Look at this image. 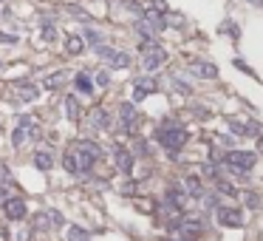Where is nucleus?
Segmentation results:
<instances>
[{
	"label": "nucleus",
	"instance_id": "obj_1",
	"mask_svg": "<svg viewBox=\"0 0 263 241\" xmlns=\"http://www.w3.org/2000/svg\"><path fill=\"white\" fill-rule=\"evenodd\" d=\"M99 159H102V148L97 142H91V139H80L74 148L65 150L62 165H65V170L71 176H88Z\"/></svg>",
	"mask_w": 263,
	"mask_h": 241
},
{
	"label": "nucleus",
	"instance_id": "obj_2",
	"mask_svg": "<svg viewBox=\"0 0 263 241\" xmlns=\"http://www.w3.org/2000/svg\"><path fill=\"white\" fill-rule=\"evenodd\" d=\"M187 139H190V130L184 128L181 122H176V119H164V122L156 128V142H159L173 159L181 154V148L187 145Z\"/></svg>",
	"mask_w": 263,
	"mask_h": 241
},
{
	"label": "nucleus",
	"instance_id": "obj_3",
	"mask_svg": "<svg viewBox=\"0 0 263 241\" xmlns=\"http://www.w3.org/2000/svg\"><path fill=\"white\" fill-rule=\"evenodd\" d=\"M221 165L227 167L232 176H238V179H249V173L257 165V156L252 150H227L221 156Z\"/></svg>",
	"mask_w": 263,
	"mask_h": 241
},
{
	"label": "nucleus",
	"instance_id": "obj_4",
	"mask_svg": "<svg viewBox=\"0 0 263 241\" xmlns=\"http://www.w3.org/2000/svg\"><path fill=\"white\" fill-rule=\"evenodd\" d=\"M167 62V51L159 43H141V68L145 71H156Z\"/></svg>",
	"mask_w": 263,
	"mask_h": 241
},
{
	"label": "nucleus",
	"instance_id": "obj_5",
	"mask_svg": "<svg viewBox=\"0 0 263 241\" xmlns=\"http://www.w3.org/2000/svg\"><path fill=\"white\" fill-rule=\"evenodd\" d=\"M97 54L102 57L110 68H128L130 65V54H128V51H116V49H110V46H97Z\"/></svg>",
	"mask_w": 263,
	"mask_h": 241
},
{
	"label": "nucleus",
	"instance_id": "obj_6",
	"mask_svg": "<svg viewBox=\"0 0 263 241\" xmlns=\"http://www.w3.org/2000/svg\"><path fill=\"white\" fill-rule=\"evenodd\" d=\"M119 128H122L125 134H133V130L139 128V114H136L133 102H122V105H119Z\"/></svg>",
	"mask_w": 263,
	"mask_h": 241
},
{
	"label": "nucleus",
	"instance_id": "obj_7",
	"mask_svg": "<svg viewBox=\"0 0 263 241\" xmlns=\"http://www.w3.org/2000/svg\"><path fill=\"white\" fill-rule=\"evenodd\" d=\"M215 216H218L221 227H244V210H241V207H229V204H224Z\"/></svg>",
	"mask_w": 263,
	"mask_h": 241
},
{
	"label": "nucleus",
	"instance_id": "obj_8",
	"mask_svg": "<svg viewBox=\"0 0 263 241\" xmlns=\"http://www.w3.org/2000/svg\"><path fill=\"white\" fill-rule=\"evenodd\" d=\"M3 216H6L9 222H23V218L29 216V207H26V202H23V199L12 196L6 204H3Z\"/></svg>",
	"mask_w": 263,
	"mask_h": 241
},
{
	"label": "nucleus",
	"instance_id": "obj_9",
	"mask_svg": "<svg viewBox=\"0 0 263 241\" xmlns=\"http://www.w3.org/2000/svg\"><path fill=\"white\" fill-rule=\"evenodd\" d=\"M153 91H159V82H156V77H139L133 85V102H141L145 97H150Z\"/></svg>",
	"mask_w": 263,
	"mask_h": 241
},
{
	"label": "nucleus",
	"instance_id": "obj_10",
	"mask_svg": "<svg viewBox=\"0 0 263 241\" xmlns=\"http://www.w3.org/2000/svg\"><path fill=\"white\" fill-rule=\"evenodd\" d=\"M113 162H116V167L122 170L125 176L133 173V154H130L128 148H122V145H113Z\"/></svg>",
	"mask_w": 263,
	"mask_h": 241
},
{
	"label": "nucleus",
	"instance_id": "obj_11",
	"mask_svg": "<svg viewBox=\"0 0 263 241\" xmlns=\"http://www.w3.org/2000/svg\"><path fill=\"white\" fill-rule=\"evenodd\" d=\"M190 74L204 77V80H215V77H218V68H215L212 62H207V60H193L190 62Z\"/></svg>",
	"mask_w": 263,
	"mask_h": 241
},
{
	"label": "nucleus",
	"instance_id": "obj_12",
	"mask_svg": "<svg viewBox=\"0 0 263 241\" xmlns=\"http://www.w3.org/2000/svg\"><path fill=\"white\" fill-rule=\"evenodd\" d=\"M110 114L105 111V108H93L91 111V128L93 130H110Z\"/></svg>",
	"mask_w": 263,
	"mask_h": 241
},
{
	"label": "nucleus",
	"instance_id": "obj_13",
	"mask_svg": "<svg viewBox=\"0 0 263 241\" xmlns=\"http://www.w3.org/2000/svg\"><path fill=\"white\" fill-rule=\"evenodd\" d=\"M184 190H187V196L204 199V185H201L198 176H187V179H184Z\"/></svg>",
	"mask_w": 263,
	"mask_h": 241
},
{
	"label": "nucleus",
	"instance_id": "obj_14",
	"mask_svg": "<svg viewBox=\"0 0 263 241\" xmlns=\"http://www.w3.org/2000/svg\"><path fill=\"white\" fill-rule=\"evenodd\" d=\"M34 167H37V170H43V173H45V170H51V167H54V156H51L49 150H37V154H34Z\"/></svg>",
	"mask_w": 263,
	"mask_h": 241
},
{
	"label": "nucleus",
	"instance_id": "obj_15",
	"mask_svg": "<svg viewBox=\"0 0 263 241\" xmlns=\"http://www.w3.org/2000/svg\"><path fill=\"white\" fill-rule=\"evenodd\" d=\"M65 49H68V54H82V49H85V37L71 34V37L65 40Z\"/></svg>",
	"mask_w": 263,
	"mask_h": 241
},
{
	"label": "nucleus",
	"instance_id": "obj_16",
	"mask_svg": "<svg viewBox=\"0 0 263 241\" xmlns=\"http://www.w3.org/2000/svg\"><path fill=\"white\" fill-rule=\"evenodd\" d=\"M74 85H77V91H82V94H91L93 91V82H91V77H88L85 71H80V74L74 77Z\"/></svg>",
	"mask_w": 263,
	"mask_h": 241
},
{
	"label": "nucleus",
	"instance_id": "obj_17",
	"mask_svg": "<svg viewBox=\"0 0 263 241\" xmlns=\"http://www.w3.org/2000/svg\"><path fill=\"white\" fill-rule=\"evenodd\" d=\"M201 202H204V210H207V213H209V210L218 213L221 207H224V204H221V199H218V193H204Z\"/></svg>",
	"mask_w": 263,
	"mask_h": 241
},
{
	"label": "nucleus",
	"instance_id": "obj_18",
	"mask_svg": "<svg viewBox=\"0 0 263 241\" xmlns=\"http://www.w3.org/2000/svg\"><path fill=\"white\" fill-rule=\"evenodd\" d=\"M65 238H68V241H91V233H88V230H82V227H77V224H74V227H68Z\"/></svg>",
	"mask_w": 263,
	"mask_h": 241
},
{
	"label": "nucleus",
	"instance_id": "obj_19",
	"mask_svg": "<svg viewBox=\"0 0 263 241\" xmlns=\"http://www.w3.org/2000/svg\"><path fill=\"white\" fill-rule=\"evenodd\" d=\"M65 114H68L71 122L80 119V102H77V97H65Z\"/></svg>",
	"mask_w": 263,
	"mask_h": 241
},
{
	"label": "nucleus",
	"instance_id": "obj_20",
	"mask_svg": "<svg viewBox=\"0 0 263 241\" xmlns=\"http://www.w3.org/2000/svg\"><path fill=\"white\" fill-rule=\"evenodd\" d=\"M17 97L23 99V102H31V99H37V88L29 85V82H20V85H17Z\"/></svg>",
	"mask_w": 263,
	"mask_h": 241
},
{
	"label": "nucleus",
	"instance_id": "obj_21",
	"mask_svg": "<svg viewBox=\"0 0 263 241\" xmlns=\"http://www.w3.org/2000/svg\"><path fill=\"white\" fill-rule=\"evenodd\" d=\"M215 187H218V193H221V196H238V187H235L232 185V182H227V179H218V182H215Z\"/></svg>",
	"mask_w": 263,
	"mask_h": 241
},
{
	"label": "nucleus",
	"instance_id": "obj_22",
	"mask_svg": "<svg viewBox=\"0 0 263 241\" xmlns=\"http://www.w3.org/2000/svg\"><path fill=\"white\" fill-rule=\"evenodd\" d=\"M62 82H65V71H57V74L45 77V82H43V85L49 88V91H57V88H60Z\"/></svg>",
	"mask_w": 263,
	"mask_h": 241
},
{
	"label": "nucleus",
	"instance_id": "obj_23",
	"mask_svg": "<svg viewBox=\"0 0 263 241\" xmlns=\"http://www.w3.org/2000/svg\"><path fill=\"white\" fill-rule=\"evenodd\" d=\"M82 37H85L93 49H97V46H102V34H99V31H93V29H85V34H82Z\"/></svg>",
	"mask_w": 263,
	"mask_h": 241
},
{
	"label": "nucleus",
	"instance_id": "obj_24",
	"mask_svg": "<svg viewBox=\"0 0 263 241\" xmlns=\"http://www.w3.org/2000/svg\"><path fill=\"white\" fill-rule=\"evenodd\" d=\"M34 227H37V230H49V227H54V224H51V218H49V210H45L43 216H37V218H34Z\"/></svg>",
	"mask_w": 263,
	"mask_h": 241
},
{
	"label": "nucleus",
	"instance_id": "obj_25",
	"mask_svg": "<svg viewBox=\"0 0 263 241\" xmlns=\"http://www.w3.org/2000/svg\"><path fill=\"white\" fill-rule=\"evenodd\" d=\"M173 85H176V91H178V94H190V91H193V85H190V82H184L178 74L173 77Z\"/></svg>",
	"mask_w": 263,
	"mask_h": 241
},
{
	"label": "nucleus",
	"instance_id": "obj_26",
	"mask_svg": "<svg viewBox=\"0 0 263 241\" xmlns=\"http://www.w3.org/2000/svg\"><path fill=\"white\" fill-rule=\"evenodd\" d=\"M221 31H224V34H232V40H238V37H241V29H238V23H229V20H227L224 26H221Z\"/></svg>",
	"mask_w": 263,
	"mask_h": 241
},
{
	"label": "nucleus",
	"instance_id": "obj_27",
	"mask_svg": "<svg viewBox=\"0 0 263 241\" xmlns=\"http://www.w3.org/2000/svg\"><path fill=\"white\" fill-rule=\"evenodd\" d=\"M201 173H204V176H209V179H212V182H218V179H221V170H218V167H215V165H209V162H207V165L201 167Z\"/></svg>",
	"mask_w": 263,
	"mask_h": 241
},
{
	"label": "nucleus",
	"instance_id": "obj_28",
	"mask_svg": "<svg viewBox=\"0 0 263 241\" xmlns=\"http://www.w3.org/2000/svg\"><path fill=\"white\" fill-rule=\"evenodd\" d=\"M246 207H249V210H257V207H260V196H257V193H246Z\"/></svg>",
	"mask_w": 263,
	"mask_h": 241
},
{
	"label": "nucleus",
	"instance_id": "obj_29",
	"mask_svg": "<svg viewBox=\"0 0 263 241\" xmlns=\"http://www.w3.org/2000/svg\"><path fill=\"white\" fill-rule=\"evenodd\" d=\"M49 218H51V224H54V227H62V224H65V218H62L60 210H49Z\"/></svg>",
	"mask_w": 263,
	"mask_h": 241
},
{
	"label": "nucleus",
	"instance_id": "obj_30",
	"mask_svg": "<svg viewBox=\"0 0 263 241\" xmlns=\"http://www.w3.org/2000/svg\"><path fill=\"white\" fill-rule=\"evenodd\" d=\"M136 154H139V156H150V145H147L145 139H136Z\"/></svg>",
	"mask_w": 263,
	"mask_h": 241
},
{
	"label": "nucleus",
	"instance_id": "obj_31",
	"mask_svg": "<svg viewBox=\"0 0 263 241\" xmlns=\"http://www.w3.org/2000/svg\"><path fill=\"white\" fill-rule=\"evenodd\" d=\"M43 40H57V31H54V26H43Z\"/></svg>",
	"mask_w": 263,
	"mask_h": 241
},
{
	"label": "nucleus",
	"instance_id": "obj_32",
	"mask_svg": "<svg viewBox=\"0 0 263 241\" xmlns=\"http://www.w3.org/2000/svg\"><path fill=\"white\" fill-rule=\"evenodd\" d=\"M108 82H110L108 71H99V74H97V85H99V88H108Z\"/></svg>",
	"mask_w": 263,
	"mask_h": 241
},
{
	"label": "nucleus",
	"instance_id": "obj_33",
	"mask_svg": "<svg viewBox=\"0 0 263 241\" xmlns=\"http://www.w3.org/2000/svg\"><path fill=\"white\" fill-rule=\"evenodd\" d=\"M136 187H139V185H136V182H128V185H122V187H119V190H122L125 196H128V193H136Z\"/></svg>",
	"mask_w": 263,
	"mask_h": 241
},
{
	"label": "nucleus",
	"instance_id": "obj_34",
	"mask_svg": "<svg viewBox=\"0 0 263 241\" xmlns=\"http://www.w3.org/2000/svg\"><path fill=\"white\" fill-rule=\"evenodd\" d=\"M6 187H9V185H0V207L9 202V190H6Z\"/></svg>",
	"mask_w": 263,
	"mask_h": 241
},
{
	"label": "nucleus",
	"instance_id": "obj_35",
	"mask_svg": "<svg viewBox=\"0 0 263 241\" xmlns=\"http://www.w3.org/2000/svg\"><path fill=\"white\" fill-rule=\"evenodd\" d=\"M0 43H17V37H12V34H3V31H0Z\"/></svg>",
	"mask_w": 263,
	"mask_h": 241
},
{
	"label": "nucleus",
	"instance_id": "obj_36",
	"mask_svg": "<svg viewBox=\"0 0 263 241\" xmlns=\"http://www.w3.org/2000/svg\"><path fill=\"white\" fill-rule=\"evenodd\" d=\"M235 65H238V68H241V71H246V74H249V65H246V62H244V60H235Z\"/></svg>",
	"mask_w": 263,
	"mask_h": 241
},
{
	"label": "nucleus",
	"instance_id": "obj_37",
	"mask_svg": "<svg viewBox=\"0 0 263 241\" xmlns=\"http://www.w3.org/2000/svg\"><path fill=\"white\" fill-rule=\"evenodd\" d=\"M246 3H252V6H263V0H246Z\"/></svg>",
	"mask_w": 263,
	"mask_h": 241
},
{
	"label": "nucleus",
	"instance_id": "obj_38",
	"mask_svg": "<svg viewBox=\"0 0 263 241\" xmlns=\"http://www.w3.org/2000/svg\"><path fill=\"white\" fill-rule=\"evenodd\" d=\"M164 241H181V238H164Z\"/></svg>",
	"mask_w": 263,
	"mask_h": 241
},
{
	"label": "nucleus",
	"instance_id": "obj_39",
	"mask_svg": "<svg viewBox=\"0 0 263 241\" xmlns=\"http://www.w3.org/2000/svg\"><path fill=\"white\" fill-rule=\"evenodd\" d=\"M0 68H3V62H0Z\"/></svg>",
	"mask_w": 263,
	"mask_h": 241
}]
</instances>
